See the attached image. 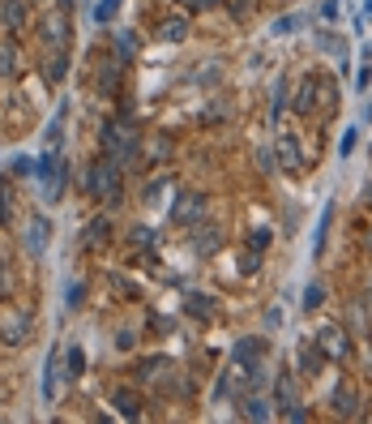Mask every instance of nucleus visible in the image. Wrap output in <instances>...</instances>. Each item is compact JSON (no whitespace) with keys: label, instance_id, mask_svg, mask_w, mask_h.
I'll return each instance as SVG.
<instances>
[{"label":"nucleus","instance_id":"42","mask_svg":"<svg viewBox=\"0 0 372 424\" xmlns=\"http://www.w3.org/2000/svg\"><path fill=\"white\" fill-rule=\"evenodd\" d=\"M219 0H188V9H214Z\"/></svg>","mask_w":372,"mask_h":424},{"label":"nucleus","instance_id":"7","mask_svg":"<svg viewBox=\"0 0 372 424\" xmlns=\"http://www.w3.org/2000/svg\"><path fill=\"white\" fill-rule=\"evenodd\" d=\"M278 168H283V172H300V168H304L300 142H295L291 133H283V137H278Z\"/></svg>","mask_w":372,"mask_h":424},{"label":"nucleus","instance_id":"20","mask_svg":"<svg viewBox=\"0 0 372 424\" xmlns=\"http://www.w3.org/2000/svg\"><path fill=\"white\" fill-rule=\"evenodd\" d=\"M56 378H60V347H51L47 373H43V399H56Z\"/></svg>","mask_w":372,"mask_h":424},{"label":"nucleus","instance_id":"3","mask_svg":"<svg viewBox=\"0 0 372 424\" xmlns=\"http://www.w3.org/2000/svg\"><path fill=\"white\" fill-rule=\"evenodd\" d=\"M34 330V317L30 313H9V317H0V339H5L9 347H22Z\"/></svg>","mask_w":372,"mask_h":424},{"label":"nucleus","instance_id":"4","mask_svg":"<svg viewBox=\"0 0 372 424\" xmlns=\"http://www.w3.org/2000/svg\"><path fill=\"white\" fill-rule=\"evenodd\" d=\"M312 82H316L312 112H321V116H334V108H338V86H334V77H312Z\"/></svg>","mask_w":372,"mask_h":424},{"label":"nucleus","instance_id":"33","mask_svg":"<svg viewBox=\"0 0 372 424\" xmlns=\"http://www.w3.org/2000/svg\"><path fill=\"white\" fill-rule=\"evenodd\" d=\"M129 240H133V244H141V249H150L154 232H150V227H133V232H129Z\"/></svg>","mask_w":372,"mask_h":424},{"label":"nucleus","instance_id":"26","mask_svg":"<svg viewBox=\"0 0 372 424\" xmlns=\"http://www.w3.org/2000/svg\"><path fill=\"white\" fill-rule=\"evenodd\" d=\"M65 65H69V61H65V51L56 47V56L47 61V82H51V86H60V77H65Z\"/></svg>","mask_w":372,"mask_h":424},{"label":"nucleus","instance_id":"22","mask_svg":"<svg viewBox=\"0 0 372 424\" xmlns=\"http://www.w3.org/2000/svg\"><path fill=\"white\" fill-rule=\"evenodd\" d=\"M240 407H244V420H257V424H261V420H270V416H274V411H270V399H261V394H252V399H244Z\"/></svg>","mask_w":372,"mask_h":424},{"label":"nucleus","instance_id":"34","mask_svg":"<svg viewBox=\"0 0 372 424\" xmlns=\"http://www.w3.org/2000/svg\"><path fill=\"white\" fill-rule=\"evenodd\" d=\"M295 26H300V18H295V13H291V18H278V22H274V35H291Z\"/></svg>","mask_w":372,"mask_h":424},{"label":"nucleus","instance_id":"36","mask_svg":"<svg viewBox=\"0 0 372 424\" xmlns=\"http://www.w3.org/2000/svg\"><path fill=\"white\" fill-rule=\"evenodd\" d=\"M257 266H261V253L248 249V253H244V275H257Z\"/></svg>","mask_w":372,"mask_h":424},{"label":"nucleus","instance_id":"39","mask_svg":"<svg viewBox=\"0 0 372 424\" xmlns=\"http://www.w3.org/2000/svg\"><path fill=\"white\" fill-rule=\"evenodd\" d=\"M13 172H18V176H30V172H34V158H13Z\"/></svg>","mask_w":372,"mask_h":424},{"label":"nucleus","instance_id":"5","mask_svg":"<svg viewBox=\"0 0 372 424\" xmlns=\"http://www.w3.org/2000/svg\"><path fill=\"white\" fill-rule=\"evenodd\" d=\"M201 215H205V197L201 193H184L180 206L172 210V223H197Z\"/></svg>","mask_w":372,"mask_h":424},{"label":"nucleus","instance_id":"12","mask_svg":"<svg viewBox=\"0 0 372 424\" xmlns=\"http://www.w3.org/2000/svg\"><path fill=\"white\" fill-rule=\"evenodd\" d=\"M0 22L5 30H26V0H0Z\"/></svg>","mask_w":372,"mask_h":424},{"label":"nucleus","instance_id":"17","mask_svg":"<svg viewBox=\"0 0 372 424\" xmlns=\"http://www.w3.org/2000/svg\"><path fill=\"white\" fill-rule=\"evenodd\" d=\"M60 360H65V373H60L65 382H77V378L86 373V351H82L77 343H73L69 351H60Z\"/></svg>","mask_w":372,"mask_h":424},{"label":"nucleus","instance_id":"8","mask_svg":"<svg viewBox=\"0 0 372 424\" xmlns=\"http://www.w3.org/2000/svg\"><path fill=\"white\" fill-rule=\"evenodd\" d=\"M47 219L39 215V219H30L26 223V236H22V244H26V253H34V257H43V249H47Z\"/></svg>","mask_w":372,"mask_h":424},{"label":"nucleus","instance_id":"43","mask_svg":"<svg viewBox=\"0 0 372 424\" xmlns=\"http://www.w3.org/2000/svg\"><path fill=\"white\" fill-rule=\"evenodd\" d=\"M9 266H0V296H9V275H5Z\"/></svg>","mask_w":372,"mask_h":424},{"label":"nucleus","instance_id":"47","mask_svg":"<svg viewBox=\"0 0 372 424\" xmlns=\"http://www.w3.org/2000/svg\"><path fill=\"white\" fill-rule=\"evenodd\" d=\"M368 112H372V108H368Z\"/></svg>","mask_w":372,"mask_h":424},{"label":"nucleus","instance_id":"30","mask_svg":"<svg viewBox=\"0 0 372 424\" xmlns=\"http://www.w3.org/2000/svg\"><path fill=\"white\" fill-rule=\"evenodd\" d=\"M116 9H120V0H98V5H94V22H112Z\"/></svg>","mask_w":372,"mask_h":424},{"label":"nucleus","instance_id":"37","mask_svg":"<svg viewBox=\"0 0 372 424\" xmlns=\"http://www.w3.org/2000/svg\"><path fill=\"white\" fill-rule=\"evenodd\" d=\"M86 193L98 201V168H90V172H86Z\"/></svg>","mask_w":372,"mask_h":424},{"label":"nucleus","instance_id":"19","mask_svg":"<svg viewBox=\"0 0 372 424\" xmlns=\"http://www.w3.org/2000/svg\"><path fill=\"white\" fill-rule=\"evenodd\" d=\"M112 403H116V411H120V416H129V420H137V416H141V399H137L129 386H120V390L112 394Z\"/></svg>","mask_w":372,"mask_h":424},{"label":"nucleus","instance_id":"46","mask_svg":"<svg viewBox=\"0 0 372 424\" xmlns=\"http://www.w3.org/2000/svg\"><path fill=\"white\" fill-rule=\"evenodd\" d=\"M368 201H372V189H368Z\"/></svg>","mask_w":372,"mask_h":424},{"label":"nucleus","instance_id":"41","mask_svg":"<svg viewBox=\"0 0 372 424\" xmlns=\"http://www.w3.org/2000/svg\"><path fill=\"white\" fill-rule=\"evenodd\" d=\"M227 9H231V13L240 18V13H248V0H227Z\"/></svg>","mask_w":372,"mask_h":424},{"label":"nucleus","instance_id":"27","mask_svg":"<svg viewBox=\"0 0 372 424\" xmlns=\"http://www.w3.org/2000/svg\"><path fill=\"white\" fill-rule=\"evenodd\" d=\"M326 304V283H308L304 287V308H321Z\"/></svg>","mask_w":372,"mask_h":424},{"label":"nucleus","instance_id":"35","mask_svg":"<svg viewBox=\"0 0 372 424\" xmlns=\"http://www.w3.org/2000/svg\"><path fill=\"white\" fill-rule=\"evenodd\" d=\"M257 163H261V172H274V168H278V158H274L270 150H257Z\"/></svg>","mask_w":372,"mask_h":424},{"label":"nucleus","instance_id":"29","mask_svg":"<svg viewBox=\"0 0 372 424\" xmlns=\"http://www.w3.org/2000/svg\"><path fill=\"white\" fill-rule=\"evenodd\" d=\"M82 300H86V283H82V279H73V283H69V292H65V304H69V308H82Z\"/></svg>","mask_w":372,"mask_h":424},{"label":"nucleus","instance_id":"32","mask_svg":"<svg viewBox=\"0 0 372 424\" xmlns=\"http://www.w3.org/2000/svg\"><path fill=\"white\" fill-rule=\"evenodd\" d=\"M265 244H270V232H265V227H257V232H248V249H265Z\"/></svg>","mask_w":372,"mask_h":424},{"label":"nucleus","instance_id":"23","mask_svg":"<svg viewBox=\"0 0 372 424\" xmlns=\"http://www.w3.org/2000/svg\"><path fill=\"white\" fill-rule=\"evenodd\" d=\"M330 223H334V206L326 201V206H321V219H316V236H312V253H321V249H326V232H330Z\"/></svg>","mask_w":372,"mask_h":424},{"label":"nucleus","instance_id":"16","mask_svg":"<svg viewBox=\"0 0 372 424\" xmlns=\"http://www.w3.org/2000/svg\"><path fill=\"white\" fill-rule=\"evenodd\" d=\"M334 416H342V420H355L359 416V399H355L351 386H338L334 390Z\"/></svg>","mask_w":372,"mask_h":424},{"label":"nucleus","instance_id":"28","mask_svg":"<svg viewBox=\"0 0 372 424\" xmlns=\"http://www.w3.org/2000/svg\"><path fill=\"white\" fill-rule=\"evenodd\" d=\"M188 313L193 317H214V300L210 296H188Z\"/></svg>","mask_w":372,"mask_h":424},{"label":"nucleus","instance_id":"6","mask_svg":"<svg viewBox=\"0 0 372 424\" xmlns=\"http://www.w3.org/2000/svg\"><path fill=\"white\" fill-rule=\"evenodd\" d=\"M22 73V51H18V39H0V77H18Z\"/></svg>","mask_w":372,"mask_h":424},{"label":"nucleus","instance_id":"1","mask_svg":"<svg viewBox=\"0 0 372 424\" xmlns=\"http://www.w3.org/2000/svg\"><path fill=\"white\" fill-rule=\"evenodd\" d=\"M316 347L326 351V360H347V356H351V335H347V326H321V330H316Z\"/></svg>","mask_w":372,"mask_h":424},{"label":"nucleus","instance_id":"25","mask_svg":"<svg viewBox=\"0 0 372 424\" xmlns=\"http://www.w3.org/2000/svg\"><path fill=\"white\" fill-rule=\"evenodd\" d=\"M120 69H124V61H108V69L98 73V86L108 90V94H116V82H120Z\"/></svg>","mask_w":372,"mask_h":424},{"label":"nucleus","instance_id":"44","mask_svg":"<svg viewBox=\"0 0 372 424\" xmlns=\"http://www.w3.org/2000/svg\"><path fill=\"white\" fill-rule=\"evenodd\" d=\"M368 304H372V275H368Z\"/></svg>","mask_w":372,"mask_h":424},{"label":"nucleus","instance_id":"31","mask_svg":"<svg viewBox=\"0 0 372 424\" xmlns=\"http://www.w3.org/2000/svg\"><path fill=\"white\" fill-rule=\"evenodd\" d=\"M167 189H172V180H167V176H158V180H150V185H146V201H158V197H163Z\"/></svg>","mask_w":372,"mask_h":424},{"label":"nucleus","instance_id":"2","mask_svg":"<svg viewBox=\"0 0 372 424\" xmlns=\"http://www.w3.org/2000/svg\"><path fill=\"white\" fill-rule=\"evenodd\" d=\"M98 168V197H108V206H124V185H120V168L112 158H103Z\"/></svg>","mask_w":372,"mask_h":424},{"label":"nucleus","instance_id":"21","mask_svg":"<svg viewBox=\"0 0 372 424\" xmlns=\"http://www.w3.org/2000/svg\"><path fill=\"white\" fill-rule=\"evenodd\" d=\"M108 232H112L108 219H94V223L86 227V236H82V249H98V244H108Z\"/></svg>","mask_w":372,"mask_h":424},{"label":"nucleus","instance_id":"40","mask_svg":"<svg viewBox=\"0 0 372 424\" xmlns=\"http://www.w3.org/2000/svg\"><path fill=\"white\" fill-rule=\"evenodd\" d=\"M338 150H342V154H351V150H355V129H347V133H342V142H338Z\"/></svg>","mask_w":372,"mask_h":424},{"label":"nucleus","instance_id":"11","mask_svg":"<svg viewBox=\"0 0 372 424\" xmlns=\"http://www.w3.org/2000/svg\"><path fill=\"white\" fill-rule=\"evenodd\" d=\"M193 249L201 253V257H214L219 249H223V227H197V236H193Z\"/></svg>","mask_w":372,"mask_h":424},{"label":"nucleus","instance_id":"38","mask_svg":"<svg viewBox=\"0 0 372 424\" xmlns=\"http://www.w3.org/2000/svg\"><path fill=\"white\" fill-rule=\"evenodd\" d=\"M9 219V185H0V223Z\"/></svg>","mask_w":372,"mask_h":424},{"label":"nucleus","instance_id":"10","mask_svg":"<svg viewBox=\"0 0 372 424\" xmlns=\"http://www.w3.org/2000/svg\"><path fill=\"white\" fill-rule=\"evenodd\" d=\"M43 39H47L51 47H65V39H69V22H65V9H56V13H47V18H43Z\"/></svg>","mask_w":372,"mask_h":424},{"label":"nucleus","instance_id":"18","mask_svg":"<svg viewBox=\"0 0 372 424\" xmlns=\"http://www.w3.org/2000/svg\"><path fill=\"white\" fill-rule=\"evenodd\" d=\"M312 99H316V82H312V77H304V82L295 86V99H291L295 116H308V112H312Z\"/></svg>","mask_w":372,"mask_h":424},{"label":"nucleus","instance_id":"13","mask_svg":"<svg viewBox=\"0 0 372 424\" xmlns=\"http://www.w3.org/2000/svg\"><path fill=\"white\" fill-rule=\"evenodd\" d=\"M326 364V351L316 347V339H308V343H300V373H308V378H316V368Z\"/></svg>","mask_w":372,"mask_h":424},{"label":"nucleus","instance_id":"9","mask_svg":"<svg viewBox=\"0 0 372 424\" xmlns=\"http://www.w3.org/2000/svg\"><path fill=\"white\" fill-rule=\"evenodd\" d=\"M158 39L163 43H184L188 39V18L184 13H167L163 22H158Z\"/></svg>","mask_w":372,"mask_h":424},{"label":"nucleus","instance_id":"14","mask_svg":"<svg viewBox=\"0 0 372 424\" xmlns=\"http://www.w3.org/2000/svg\"><path fill=\"white\" fill-rule=\"evenodd\" d=\"M261 356H265V339H240V347H236V364L252 368V364H261Z\"/></svg>","mask_w":372,"mask_h":424},{"label":"nucleus","instance_id":"45","mask_svg":"<svg viewBox=\"0 0 372 424\" xmlns=\"http://www.w3.org/2000/svg\"><path fill=\"white\" fill-rule=\"evenodd\" d=\"M364 244H368V253H372V232H368V240H364Z\"/></svg>","mask_w":372,"mask_h":424},{"label":"nucleus","instance_id":"24","mask_svg":"<svg viewBox=\"0 0 372 424\" xmlns=\"http://www.w3.org/2000/svg\"><path fill=\"white\" fill-rule=\"evenodd\" d=\"M283 108H287V77H274V86H270V120H278Z\"/></svg>","mask_w":372,"mask_h":424},{"label":"nucleus","instance_id":"15","mask_svg":"<svg viewBox=\"0 0 372 424\" xmlns=\"http://www.w3.org/2000/svg\"><path fill=\"white\" fill-rule=\"evenodd\" d=\"M295 403H300L295 378L291 373H278V382H274V407H295Z\"/></svg>","mask_w":372,"mask_h":424}]
</instances>
